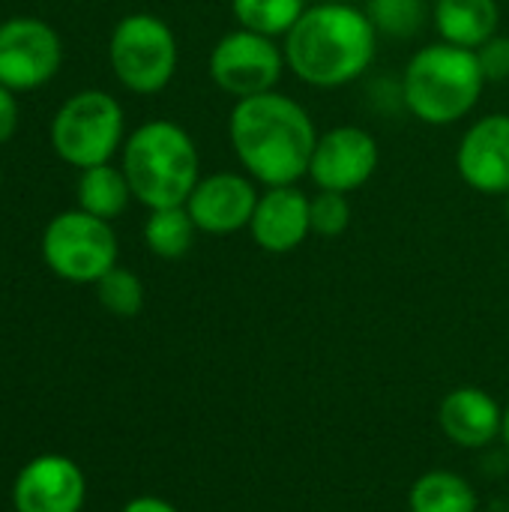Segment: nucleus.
<instances>
[{"label":"nucleus","mask_w":509,"mask_h":512,"mask_svg":"<svg viewBox=\"0 0 509 512\" xmlns=\"http://www.w3.org/2000/svg\"><path fill=\"white\" fill-rule=\"evenodd\" d=\"M318 135L306 105L279 90L237 99L228 114L231 150L240 168L264 189L294 186L306 177Z\"/></svg>","instance_id":"nucleus-1"},{"label":"nucleus","mask_w":509,"mask_h":512,"mask_svg":"<svg viewBox=\"0 0 509 512\" xmlns=\"http://www.w3.org/2000/svg\"><path fill=\"white\" fill-rule=\"evenodd\" d=\"M378 30L366 9L342 0L306 6L282 36L285 63L309 87L336 90L363 78L378 54Z\"/></svg>","instance_id":"nucleus-2"},{"label":"nucleus","mask_w":509,"mask_h":512,"mask_svg":"<svg viewBox=\"0 0 509 512\" xmlns=\"http://www.w3.org/2000/svg\"><path fill=\"white\" fill-rule=\"evenodd\" d=\"M120 168L141 207H183L201 180V153L180 123L156 117L126 135Z\"/></svg>","instance_id":"nucleus-3"},{"label":"nucleus","mask_w":509,"mask_h":512,"mask_svg":"<svg viewBox=\"0 0 509 512\" xmlns=\"http://www.w3.org/2000/svg\"><path fill=\"white\" fill-rule=\"evenodd\" d=\"M486 84L477 51L432 42L417 48L405 63L399 96L420 123L453 126L477 108Z\"/></svg>","instance_id":"nucleus-4"},{"label":"nucleus","mask_w":509,"mask_h":512,"mask_svg":"<svg viewBox=\"0 0 509 512\" xmlns=\"http://www.w3.org/2000/svg\"><path fill=\"white\" fill-rule=\"evenodd\" d=\"M48 141L57 159L84 171L111 162L126 141L123 105L99 87L72 93L51 117Z\"/></svg>","instance_id":"nucleus-5"},{"label":"nucleus","mask_w":509,"mask_h":512,"mask_svg":"<svg viewBox=\"0 0 509 512\" xmlns=\"http://www.w3.org/2000/svg\"><path fill=\"white\" fill-rule=\"evenodd\" d=\"M180 48L171 24L153 12L123 15L108 36V63L117 84L135 96L162 93L177 72Z\"/></svg>","instance_id":"nucleus-6"},{"label":"nucleus","mask_w":509,"mask_h":512,"mask_svg":"<svg viewBox=\"0 0 509 512\" xmlns=\"http://www.w3.org/2000/svg\"><path fill=\"white\" fill-rule=\"evenodd\" d=\"M45 267L72 285H96L117 267L120 243L111 222L84 213L81 207L51 216L39 240Z\"/></svg>","instance_id":"nucleus-7"},{"label":"nucleus","mask_w":509,"mask_h":512,"mask_svg":"<svg viewBox=\"0 0 509 512\" xmlns=\"http://www.w3.org/2000/svg\"><path fill=\"white\" fill-rule=\"evenodd\" d=\"M285 69L288 63H285L282 45L273 36L255 33L246 27L228 30L225 36H219L207 57L210 81L234 102L276 90Z\"/></svg>","instance_id":"nucleus-8"},{"label":"nucleus","mask_w":509,"mask_h":512,"mask_svg":"<svg viewBox=\"0 0 509 512\" xmlns=\"http://www.w3.org/2000/svg\"><path fill=\"white\" fill-rule=\"evenodd\" d=\"M63 66L60 33L36 15L0 21V84L27 93L45 87Z\"/></svg>","instance_id":"nucleus-9"},{"label":"nucleus","mask_w":509,"mask_h":512,"mask_svg":"<svg viewBox=\"0 0 509 512\" xmlns=\"http://www.w3.org/2000/svg\"><path fill=\"white\" fill-rule=\"evenodd\" d=\"M378 165H381L378 138L369 129L348 123L318 135L306 177L321 192L351 195L375 177Z\"/></svg>","instance_id":"nucleus-10"},{"label":"nucleus","mask_w":509,"mask_h":512,"mask_svg":"<svg viewBox=\"0 0 509 512\" xmlns=\"http://www.w3.org/2000/svg\"><path fill=\"white\" fill-rule=\"evenodd\" d=\"M258 195L261 192L246 171H216L207 177L201 174L183 207L192 216L198 234L231 237L249 228Z\"/></svg>","instance_id":"nucleus-11"},{"label":"nucleus","mask_w":509,"mask_h":512,"mask_svg":"<svg viewBox=\"0 0 509 512\" xmlns=\"http://www.w3.org/2000/svg\"><path fill=\"white\" fill-rule=\"evenodd\" d=\"M87 501L84 471L60 453L30 459L12 483L15 512H81Z\"/></svg>","instance_id":"nucleus-12"},{"label":"nucleus","mask_w":509,"mask_h":512,"mask_svg":"<svg viewBox=\"0 0 509 512\" xmlns=\"http://www.w3.org/2000/svg\"><path fill=\"white\" fill-rule=\"evenodd\" d=\"M456 171L462 183L480 195L498 198L509 192V114L495 111L474 120L459 147Z\"/></svg>","instance_id":"nucleus-13"},{"label":"nucleus","mask_w":509,"mask_h":512,"mask_svg":"<svg viewBox=\"0 0 509 512\" xmlns=\"http://www.w3.org/2000/svg\"><path fill=\"white\" fill-rule=\"evenodd\" d=\"M309 201L312 195H306L297 183L264 189L246 228L252 243L270 255H288L300 249L312 237Z\"/></svg>","instance_id":"nucleus-14"},{"label":"nucleus","mask_w":509,"mask_h":512,"mask_svg":"<svg viewBox=\"0 0 509 512\" xmlns=\"http://www.w3.org/2000/svg\"><path fill=\"white\" fill-rule=\"evenodd\" d=\"M438 426L450 444L462 450H483L501 438L504 408L483 387H456L438 405Z\"/></svg>","instance_id":"nucleus-15"},{"label":"nucleus","mask_w":509,"mask_h":512,"mask_svg":"<svg viewBox=\"0 0 509 512\" xmlns=\"http://www.w3.org/2000/svg\"><path fill=\"white\" fill-rule=\"evenodd\" d=\"M432 21L441 42L477 51L498 33L501 6L498 0H435Z\"/></svg>","instance_id":"nucleus-16"},{"label":"nucleus","mask_w":509,"mask_h":512,"mask_svg":"<svg viewBox=\"0 0 509 512\" xmlns=\"http://www.w3.org/2000/svg\"><path fill=\"white\" fill-rule=\"evenodd\" d=\"M75 201L84 213L99 216L105 222H114L117 216L126 213L132 198L129 180L123 174L120 165L105 162V165H93L78 171V183H75Z\"/></svg>","instance_id":"nucleus-17"},{"label":"nucleus","mask_w":509,"mask_h":512,"mask_svg":"<svg viewBox=\"0 0 509 512\" xmlns=\"http://www.w3.org/2000/svg\"><path fill=\"white\" fill-rule=\"evenodd\" d=\"M411 512H480L477 489L456 471L432 468L420 474L408 492Z\"/></svg>","instance_id":"nucleus-18"},{"label":"nucleus","mask_w":509,"mask_h":512,"mask_svg":"<svg viewBox=\"0 0 509 512\" xmlns=\"http://www.w3.org/2000/svg\"><path fill=\"white\" fill-rule=\"evenodd\" d=\"M144 246L162 258V261H180L189 255L195 246V222L186 213V207H162V210H147L144 219Z\"/></svg>","instance_id":"nucleus-19"},{"label":"nucleus","mask_w":509,"mask_h":512,"mask_svg":"<svg viewBox=\"0 0 509 512\" xmlns=\"http://www.w3.org/2000/svg\"><path fill=\"white\" fill-rule=\"evenodd\" d=\"M306 6V0H231V15L237 27L279 39L300 21Z\"/></svg>","instance_id":"nucleus-20"},{"label":"nucleus","mask_w":509,"mask_h":512,"mask_svg":"<svg viewBox=\"0 0 509 512\" xmlns=\"http://www.w3.org/2000/svg\"><path fill=\"white\" fill-rule=\"evenodd\" d=\"M366 15L372 18L378 36L411 39L423 30L429 6L426 0H366Z\"/></svg>","instance_id":"nucleus-21"},{"label":"nucleus","mask_w":509,"mask_h":512,"mask_svg":"<svg viewBox=\"0 0 509 512\" xmlns=\"http://www.w3.org/2000/svg\"><path fill=\"white\" fill-rule=\"evenodd\" d=\"M96 300L105 312L117 318H135L144 309V282L132 270L117 264L96 282Z\"/></svg>","instance_id":"nucleus-22"},{"label":"nucleus","mask_w":509,"mask_h":512,"mask_svg":"<svg viewBox=\"0 0 509 512\" xmlns=\"http://www.w3.org/2000/svg\"><path fill=\"white\" fill-rule=\"evenodd\" d=\"M309 219H312V234L333 240L342 237L351 225V201L342 192H315L309 201Z\"/></svg>","instance_id":"nucleus-23"},{"label":"nucleus","mask_w":509,"mask_h":512,"mask_svg":"<svg viewBox=\"0 0 509 512\" xmlns=\"http://www.w3.org/2000/svg\"><path fill=\"white\" fill-rule=\"evenodd\" d=\"M477 60L480 69L486 75V81H507L509 78V36L495 33L492 39H486L477 48Z\"/></svg>","instance_id":"nucleus-24"},{"label":"nucleus","mask_w":509,"mask_h":512,"mask_svg":"<svg viewBox=\"0 0 509 512\" xmlns=\"http://www.w3.org/2000/svg\"><path fill=\"white\" fill-rule=\"evenodd\" d=\"M15 129H18V99L15 90L0 84V147L12 141Z\"/></svg>","instance_id":"nucleus-25"},{"label":"nucleus","mask_w":509,"mask_h":512,"mask_svg":"<svg viewBox=\"0 0 509 512\" xmlns=\"http://www.w3.org/2000/svg\"><path fill=\"white\" fill-rule=\"evenodd\" d=\"M120 512H180L171 501H165V498H156V495H138V498H132L126 507Z\"/></svg>","instance_id":"nucleus-26"},{"label":"nucleus","mask_w":509,"mask_h":512,"mask_svg":"<svg viewBox=\"0 0 509 512\" xmlns=\"http://www.w3.org/2000/svg\"><path fill=\"white\" fill-rule=\"evenodd\" d=\"M501 441L507 444V450H509V405L504 408V429H501Z\"/></svg>","instance_id":"nucleus-27"},{"label":"nucleus","mask_w":509,"mask_h":512,"mask_svg":"<svg viewBox=\"0 0 509 512\" xmlns=\"http://www.w3.org/2000/svg\"><path fill=\"white\" fill-rule=\"evenodd\" d=\"M504 210H507V222H509V192L504 195Z\"/></svg>","instance_id":"nucleus-28"}]
</instances>
